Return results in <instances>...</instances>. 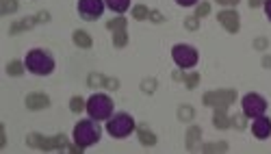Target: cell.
<instances>
[{
  "label": "cell",
  "mask_w": 271,
  "mask_h": 154,
  "mask_svg": "<svg viewBox=\"0 0 271 154\" xmlns=\"http://www.w3.org/2000/svg\"><path fill=\"white\" fill-rule=\"evenodd\" d=\"M195 117V111L191 109L189 104H182V106H178V120H182V122H191Z\"/></svg>",
  "instance_id": "22"
},
{
  "label": "cell",
  "mask_w": 271,
  "mask_h": 154,
  "mask_svg": "<svg viewBox=\"0 0 271 154\" xmlns=\"http://www.w3.org/2000/svg\"><path fill=\"white\" fill-rule=\"evenodd\" d=\"M184 26L189 28V31H197V26H200V22H197V17H186V22H184Z\"/></svg>",
  "instance_id": "32"
},
{
  "label": "cell",
  "mask_w": 271,
  "mask_h": 154,
  "mask_svg": "<svg viewBox=\"0 0 271 154\" xmlns=\"http://www.w3.org/2000/svg\"><path fill=\"white\" fill-rule=\"evenodd\" d=\"M182 80H184L186 89H195V87H197V82H200V74H197V72H191V74H186Z\"/></svg>",
  "instance_id": "27"
},
{
  "label": "cell",
  "mask_w": 271,
  "mask_h": 154,
  "mask_svg": "<svg viewBox=\"0 0 271 154\" xmlns=\"http://www.w3.org/2000/svg\"><path fill=\"white\" fill-rule=\"evenodd\" d=\"M108 31H119V28H126V20L124 17H115V20H108L106 22Z\"/></svg>",
  "instance_id": "28"
},
{
  "label": "cell",
  "mask_w": 271,
  "mask_h": 154,
  "mask_svg": "<svg viewBox=\"0 0 271 154\" xmlns=\"http://www.w3.org/2000/svg\"><path fill=\"white\" fill-rule=\"evenodd\" d=\"M70 109L74 111V113H81L83 109H87V102H85V100H83L81 96H74V98L70 100Z\"/></svg>",
  "instance_id": "25"
},
{
  "label": "cell",
  "mask_w": 271,
  "mask_h": 154,
  "mask_svg": "<svg viewBox=\"0 0 271 154\" xmlns=\"http://www.w3.org/2000/svg\"><path fill=\"white\" fill-rule=\"evenodd\" d=\"M263 65H265V68H271V57H265L263 59Z\"/></svg>",
  "instance_id": "40"
},
{
  "label": "cell",
  "mask_w": 271,
  "mask_h": 154,
  "mask_svg": "<svg viewBox=\"0 0 271 154\" xmlns=\"http://www.w3.org/2000/svg\"><path fill=\"white\" fill-rule=\"evenodd\" d=\"M202 137V128L200 126H189V130H186V150H195L197 141H200Z\"/></svg>",
  "instance_id": "18"
},
{
  "label": "cell",
  "mask_w": 271,
  "mask_h": 154,
  "mask_svg": "<svg viewBox=\"0 0 271 154\" xmlns=\"http://www.w3.org/2000/svg\"><path fill=\"white\" fill-rule=\"evenodd\" d=\"M24 65H26L28 72H33L37 76H48V74H52V70H54V59L48 55L46 50L33 48L26 55V59H24Z\"/></svg>",
  "instance_id": "1"
},
{
  "label": "cell",
  "mask_w": 271,
  "mask_h": 154,
  "mask_svg": "<svg viewBox=\"0 0 271 154\" xmlns=\"http://www.w3.org/2000/svg\"><path fill=\"white\" fill-rule=\"evenodd\" d=\"M17 11V0H0V15H9Z\"/></svg>",
  "instance_id": "23"
},
{
  "label": "cell",
  "mask_w": 271,
  "mask_h": 154,
  "mask_svg": "<svg viewBox=\"0 0 271 154\" xmlns=\"http://www.w3.org/2000/svg\"><path fill=\"white\" fill-rule=\"evenodd\" d=\"M104 11V0H78V15L87 22L98 20Z\"/></svg>",
  "instance_id": "9"
},
{
  "label": "cell",
  "mask_w": 271,
  "mask_h": 154,
  "mask_svg": "<svg viewBox=\"0 0 271 154\" xmlns=\"http://www.w3.org/2000/svg\"><path fill=\"white\" fill-rule=\"evenodd\" d=\"M226 109L228 106H217L215 109V117H213V124L219 130H226V128H230L232 124H230V117L226 115Z\"/></svg>",
  "instance_id": "15"
},
{
  "label": "cell",
  "mask_w": 271,
  "mask_h": 154,
  "mask_svg": "<svg viewBox=\"0 0 271 154\" xmlns=\"http://www.w3.org/2000/svg\"><path fill=\"white\" fill-rule=\"evenodd\" d=\"M202 152H228V144L226 141H217V144H204Z\"/></svg>",
  "instance_id": "24"
},
{
  "label": "cell",
  "mask_w": 271,
  "mask_h": 154,
  "mask_svg": "<svg viewBox=\"0 0 271 154\" xmlns=\"http://www.w3.org/2000/svg\"><path fill=\"white\" fill-rule=\"evenodd\" d=\"M137 135H139V141L143 146H154L156 141H159L156 139V135L146 126V124H139V126H137Z\"/></svg>",
  "instance_id": "16"
},
{
  "label": "cell",
  "mask_w": 271,
  "mask_h": 154,
  "mask_svg": "<svg viewBox=\"0 0 271 154\" xmlns=\"http://www.w3.org/2000/svg\"><path fill=\"white\" fill-rule=\"evenodd\" d=\"M141 89L146 91V93H154V89H156V80H154V78L143 80V82H141Z\"/></svg>",
  "instance_id": "31"
},
{
  "label": "cell",
  "mask_w": 271,
  "mask_h": 154,
  "mask_svg": "<svg viewBox=\"0 0 271 154\" xmlns=\"http://www.w3.org/2000/svg\"><path fill=\"white\" fill-rule=\"evenodd\" d=\"M252 133H254L256 139H267L271 135V120L269 117H254V124H252Z\"/></svg>",
  "instance_id": "13"
},
{
  "label": "cell",
  "mask_w": 271,
  "mask_h": 154,
  "mask_svg": "<svg viewBox=\"0 0 271 154\" xmlns=\"http://www.w3.org/2000/svg\"><path fill=\"white\" fill-rule=\"evenodd\" d=\"M68 137L65 135H54V137H46V135L39 133H31L26 137V146L28 148H37V150H68Z\"/></svg>",
  "instance_id": "3"
},
{
  "label": "cell",
  "mask_w": 271,
  "mask_h": 154,
  "mask_svg": "<svg viewBox=\"0 0 271 154\" xmlns=\"http://www.w3.org/2000/svg\"><path fill=\"white\" fill-rule=\"evenodd\" d=\"M87 113H89V117H93L95 122L108 120L113 113V100L104 96V93H93V96L87 100Z\"/></svg>",
  "instance_id": "4"
},
{
  "label": "cell",
  "mask_w": 271,
  "mask_h": 154,
  "mask_svg": "<svg viewBox=\"0 0 271 154\" xmlns=\"http://www.w3.org/2000/svg\"><path fill=\"white\" fill-rule=\"evenodd\" d=\"M230 124H232L234 128L243 130V128H245V113H243V115H234V117H230Z\"/></svg>",
  "instance_id": "30"
},
{
  "label": "cell",
  "mask_w": 271,
  "mask_h": 154,
  "mask_svg": "<svg viewBox=\"0 0 271 154\" xmlns=\"http://www.w3.org/2000/svg\"><path fill=\"white\" fill-rule=\"evenodd\" d=\"M87 85L89 87H108V89H119V80L117 78H108V76H102L98 72H93V74H89L87 76Z\"/></svg>",
  "instance_id": "12"
},
{
  "label": "cell",
  "mask_w": 271,
  "mask_h": 154,
  "mask_svg": "<svg viewBox=\"0 0 271 154\" xmlns=\"http://www.w3.org/2000/svg\"><path fill=\"white\" fill-rule=\"evenodd\" d=\"M176 2L180 4V7H193L197 0H176Z\"/></svg>",
  "instance_id": "37"
},
{
  "label": "cell",
  "mask_w": 271,
  "mask_h": 154,
  "mask_svg": "<svg viewBox=\"0 0 271 154\" xmlns=\"http://www.w3.org/2000/svg\"><path fill=\"white\" fill-rule=\"evenodd\" d=\"M126 44H128V33H126V28L113 31V46H115V48H124Z\"/></svg>",
  "instance_id": "20"
},
{
  "label": "cell",
  "mask_w": 271,
  "mask_h": 154,
  "mask_svg": "<svg viewBox=\"0 0 271 154\" xmlns=\"http://www.w3.org/2000/svg\"><path fill=\"white\" fill-rule=\"evenodd\" d=\"M135 128H137V126H135V120H132L128 113H117V115L108 117V124H106L108 135H111V137H115V139L128 137V135H130Z\"/></svg>",
  "instance_id": "5"
},
{
  "label": "cell",
  "mask_w": 271,
  "mask_h": 154,
  "mask_svg": "<svg viewBox=\"0 0 271 154\" xmlns=\"http://www.w3.org/2000/svg\"><path fill=\"white\" fill-rule=\"evenodd\" d=\"M106 7L111 11H115V13H124L126 9L130 7V0H104Z\"/></svg>",
  "instance_id": "19"
},
{
  "label": "cell",
  "mask_w": 271,
  "mask_h": 154,
  "mask_svg": "<svg viewBox=\"0 0 271 154\" xmlns=\"http://www.w3.org/2000/svg\"><path fill=\"white\" fill-rule=\"evenodd\" d=\"M217 20H219V24L224 26L228 33H239L241 22H239V13H237V11H232V9L219 11V13H217Z\"/></svg>",
  "instance_id": "11"
},
{
  "label": "cell",
  "mask_w": 271,
  "mask_h": 154,
  "mask_svg": "<svg viewBox=\"0 0 271 154\" xmlns=\"http://www.w3.org/2000/svg\"><path fill=\"white\" fill-rule=\"evenodd\" d=\"M50 106V98L46 93H28L26 96V109L28 111H44Z\"/></svg>",
  "instance_id": "14"
},
{
  "label": "cell",
  "mask_w": 271,
  "mask_h": 154,
  "mask_svg": "<svg viewBox=\"0 0 271 154\" xmlns=\"http://www.w3.org/2000/svg\"><path fill=\"white\" fill-rule=\"evenodd\" d=\"M132 15H135V20H148L150 17V9L146 4H137L135 9H132Z\"/></svg>",
  "instance_id": "26"
},
{
  "label": "cell",
  "mask_w": 271,
  "mask_h": 154,
  "mask_svg": "<svg viewBox=\"0 0 271 154\" xmlns=\"http://www.w3.org/2000/svg\"><path fill=\"white\" fill-rule=\"evenodd\" d=\"M100 141V126L95 124V120L91 117V120H81L76 124L74 128V144H78L85 150V148L93 146Z\"/></svg>",
  "instance_id": "2"
},
{
  "label": "cell",
  "mask_w": 271,
  "mask_h": 154,
  "mask_svg": "<svg viewBox=\"0 0 271 154\" xmlns=\"http://www.w3.org/2000/svg\"><path fill=\"white\" fill-rule=\"evenodd\" d=\"M267 46H269L267 39H256V41H254V48H258V50H261V48H267Z\"/></svg>",
  "instance_id": "36"
},
{
  "label": "cell",
  "mask_w": 271,
  "mask_h": 154,
  "mask_svg": "<svg viewBox=\"0 0 271 154\" xmlns=\"http://www.w3.org/2000/svg\"><path fill=\"white\" fill-rule=\"evenodd\" d=\"M150 20H152L154 24H161V22H163V15L159 13V11H150Z\"/></svg>",
  "instance_id": "33"
},
{
  "label": "cell",
  "mask_w": 271,
  "mask_h": 154,
  "mask_svg": "<svg viewBox=\"0 0 271 154\" xmlns=\"http://www.w3.org/2000/svg\"><path fill=\"white\" fill-rule=\"evenodd\" d=\"M267 111V100L258 93H248L243 98V113L245 117H261Z\"/></svg>",
  "instance_id": "8"
},
{
  "label": "cell",
  "mask_w": 271,
  "mask_h": 154,
  "mask_svg": "<svg viewBox=\"0 0 271 154\" xmlns=\"http://www.w3.org/2000/svg\"><path fill=\"white\" fill-rule=\"evenodd\" d=\"M7 146V130H4V126H0V148Z\"/></svg>",
  "instance_id": "34"
},
{
  "label": "cell",
  "mask_w": 271,
  "mask_h": 154,
  "mask_svg": "<svg viewBox=\"0 0 271 154\" xmlns=\"http://www.w3.org/2000/svg\"><path fill=\"white\" fill-rule=\"evenodd\" d=\"M215 2L224 4V7H234V4H239V2H241V0H215Z\"/></svg>",
  "instance_id": "35"
},
{
  "label": "cell",
  "mask_w": 271,
  "mask_h": 154,
  "mask_svg": "<svg viewBox=\"0 0 271 154\" xmlns=\"http://www.w3.org/2000/svg\"><path fill=\"white\" fill-rule=\"evenodd\" d=\"M172 57H174V61H176L178 68H193V65L197 63V50L195 48H191V46H186V44H178V46H174L172 48Z\"/></svg>",
  "instance_id": "6"
},
{
  "label": "cell",
  "mask_w": 271,
  "mask_h": 154,
  "mask_svg": "<svg viewBox=\"0 0 271 154\" xmlns=\"http://www.w3.org/2000/svg\"><path fill=\"white\" fill-rule=\"evenodd\" d=\"M261 4H265V0H250V7L252 9H258Z\"/></svg>",
  "instance_id": "39"
},
{
  "label": "cell",
  "mask_w": 271,
  "mask_h": 154,
  "mask_svg": "<svg viewBox=\"0 0 271 154\" xmlns=\"http://www.w3.org/2000/svg\"><path fill=\"white\" fill-rule=\"evenodd\" d=\"M24 68H26V65H24L22 61L13 59V61L7 63V74H9V76H22V74H24Z\"/></svg>",
  "instance_id": "21"
},
{
  "label": "cell",
  "mask_w": 271,
  "mask_h": 154,
  "mask_svg": "<svg viewBox=\"0 0 271 154\" xmlns=\"http://www.w3.org/2000/svg\"><path fill=\"white\" fill-rule=\"evenodd\" d=\"M72 39H74V44L78 46V48H91L93 46V39H91V35H89L87 31H74V35H72Z\"/></svg>",
  "instance_id": "17"
},
{
  "label": "cell",
  "mask_w": 271,
  "mask_h": 154,
  "mask_svg": "<svg viewBox=\"0 0 271 154\" xmlns=\"http://www.w3.org/2000/svg\"><path fill=\"white\" fill-rule=\"evenodd\" d=\"M265 13H267V17L271 20V0H265Z\"/></svg>",
  "instance_id": "38"
},
{
  "label": "cell",
  "mask_w": 271,
  "mask_h": 154,
  "mask_svg": "<svg viewBox=\"0 0 271 154\" xmlns=\"http://www.w3.org/2000/svg\"><path fill=\"white\" fill-rule=\"evenodd\" d=\"M50 20V13L48 11H39L37 15H28V17H24V20L20 22H13L9 28V33L11 35H17V33H24V31H31L33 26H37V24H44V22Z\"/></svg>",
  "instance_id": "10"
},
{
  "label": "cell",
  "mask_w": 271,
  "mask_h": 154,
  "mask_svg": "<svg viewBox=\"0 0 271 154\" xmlns=\"http://www.w3.org/2000/svg\"><path fill=\"white\" fill-rule=\"evenodd\" d=\"M210 13V4L208 2H200L197 4V9H195V17L200 20V17H204V15H208Z\"/></svg>",
  "instance_id": "29"
},
{
  "label": "cell",
  "mask_w": 271,
  "mask_h": 154,
  "mask_svg": "<svg viewBox=\"0 0 271 154\" xmlns=\"http://www.w3.org/2000/svg\"><path fill=\"white\" fill-rule=\"evenodd\" d=\"M237 100V91L234 89H217V91H206L202 96V102L206 106H230Z\"/></svg>",
  "instance_id": "7"
}]
</instances>
